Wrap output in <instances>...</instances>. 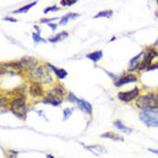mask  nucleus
<instances>
[{"label": "nucleus", "instance_id": "nucleus-1", "mask_svg": "<svg viewBox=\"0 0 158 158\" xmlns=\"http://www.w3.org/2000/svg\"><path fill=\"white\" fill-rule=\"evenodd\" d=\"M31 81H37L43 85H49L54 83L53 75L51 72V69L48 64H39L33 71L29 75Z\"/></svg>", "mask_w": 158, "mask_h": 158}, {"label": "nucleus", "instance_id": "nucleus-2", "mask_svg": "<svg viewBox=\"0 0 158 158\" xmlns=\"http://www.w3.org/2000/svg\"><path fill=\"white\" fill-rule=\"evenodd\" d=\"M135 107L143 110H158V93L150 92L140 95L135 100Z\"/></svg>", "mask_w": 158, "mask_h": 158}, {"label": "nucleus", "instance_id": "nucleus-3", "mask_svg": "<svg viewBox=\"0 0 158 158\" xmlns=\"http://www.w3.org/2000/svg\"><path fill=\"white\" fill-rule=\"evenodd\" d=\"M9 110L20 119L27 118V99L25 94H20L10 98V103H9Z\"/></svg>", "mask_w": 158, "mask_h": 158}, {"label": "nucleus", "instance_id": "nucleus-4", "mask_svg": "<svg viewBox=\"0 0 158 158\" xmlns=\"http://www.w3.org/2000/svg\"><path fill=\"white\" fill-rule=\"evenodd\" d=\"M139 119L148 127H158V110H143L139 114Z\"/></svg>", "mask_w": 158, "mask_h": 158}, {"label": "nucleus", "instance_id": "nucleus-5", "mask_svg": "<svg viewBox=\"0 0 158 158\" xmlns=\"http://www.w3.org/2000/svg\"><path fill=\"white\" fill-rule=\"evenodd\" d=\"M23 73V69L21 67L20 61L14 62H5L1 64V76L10 75V76H21Z\"/></svg>", "mask_w": 158, "mask_h": 158}, {"label": "nucleus", "instance_id": "nucleus-6", "mask_svg": "<svg viewBox=\"0 0 158 158\" xmlns=\"http://www.w3.org/2000/svg\"><path fill=\"white\" fill-rule=\"evenodd\" d=\"M41 102L44 104H51V106H54V107H60L63 102V96H61L57 92H55L52 88L51 91H48L46 93L45 98L41 100Z\"/></svg>", "mask_w": 158, "mask_h": 158}, {"label": "nucleus", "instance_id": "nucleus-7", "mask_svg": "<svg viewBox=\"0 0 158 158\" xmlns=\"http://www.w3.org/2000/svg\"><path fill=\"white\" fill-rule=\"evenodd\" d=\"M29 95L31 99H44L45 98V89H44L43 84L31 81L28 87Z\"/></svg>", "mask_w": 158, "mask_h": 158}, {"label": "nucleus", "instance_id": "nucleus-8", "mask_svg": "<svg viewBox=\"0 0 158 158\" xmlns=\"http://www.w3.org/2000/svg\"><path fill=\"white\" fill-rule=\"evenodd\" d=\"M20 63L22 69H23V71L29 72V73H31L39 65L38 60L35 59V57H31V56H24V57H22L20 60Z\"/></svg>", "mask_w": 158, "mask_h": 158}, {"label": "nucleus", "instance_id": "nucleus-9", "mask_svg": "<svg viewBox=\"0 0 158 158\" xmlns=\"http://www.w3.org/2000/svg\"><path fill=\"white\" fill-rule=\"evenodd\" d=\"M118 99L123 102H132L133 100H136L140 96V88L139 87H134L133 89L126 92H119L118 93Z\"/></svg>", "mask_w": 158, "mask_h": 158}, {"label": "nucleus", "instance_id": "nucleus-10", "mask_svg": "<svg viewBox=\"0 0 158 158\" xmlns=\"http://www.w3.org/2000/svg\"><path fill=\"white\" fill-rule=\"evenodd\" d=\"M138 81V77L133 73H127V75H123L120 76L117 80L115 81V86L116 87H122L124 85H127V84L131 83H136Z\"/></svg>", "mask_w": 158, "mask_h": 158}, {"label": "nucleus", "instance_id": "nucleus-11", "mask_svg": "<svg viewBox=\"0 0 158 158\" xmlns=\"http://www.w3.org/2000/svg\"><path fill=\"white\" fill-rule=\"evenodd\" d=\"M144 54H146V51H142V52H140L138 55H135L134 57L131 59L130 64H128V70H127L130 73H132V72H134V71H138V68H139V65H140V63H141V61H142Z\"/></svg>", "mask_w": 158, "mask_h": 158}, {"label": "nucleus", "instance_id": "nucleus-12", "mask_svg": "<svg viewBox=\"0 0 158 158\" xmlns=\"http://www.w3.org/2000/svg\"><path fill=\"white\" fill-rule=\"evenodd\" d=\"M77 106H78V108L83 111V112L87 114L88 116H92V114H93V107H92V104L88 102V101L80 99L79 102L77 103Z\"/></svg>", "mask_w": 158, "mask_h": 158}, {"label": "nucleus", "instance_id": "nucleus-13", "mask_svg": "<svg viewBox=\"0 0 158 158\" xmlns=\"http://www.w3.org/2000/svg\"><path fill=\"white\" fill-rule=\"evenodd\" d=\"M48 67H49V69H51L52 71L55 73V76L60 80L64 79L68 76V71L64 70V69H62V68H56L55 65H53V64H51V63H48Z\"/></svg>", "mask_w": 158, "mask_h": 158}, {"label": "nucleus", "instance_id": "nucleus-14", "mask_svg": "<svg viewBox=\"0 0 158 158\" xmlns=\"http://www.w3.org/2000/svg\"><path fill=\"white\" fill-rule=\"evenodd\" d=\"M79 16L80 15L77 14V13H68V14H64V15L60 19L59 25H65V24H68V22L70 20H76V19H78Z\"/></svg>", "mask_w": 158, "mask_h": 158}, {"label": "nucleus", "instance_id": "nucleus-15", "mask_svg": "<svg viewBox=\"0 0 158 158\" xmlns=\"http://www.w3.org/2000/svg\"><path fill=\"white\" fill-rule=\"evenodd\" d=\"M68 37H69V33H68V31H61L60 33L55 35V36L48 38V41H49V43H52V44H55V43H57V41L63 40L64 38H68Z\"/></svg>", "mask_w": 158, "mask_h": 158}, {"label": "nucleus", "instance_id": "nucleus-16", "mask_svg": "<svg viewBox=\"0 0 158 158\" xmlns=\"http://www.w3.org/2000/svg\"><path fill=\"white\" fill-rule=\"evenodd\" d=\"M114 126H115L118 131H120V132H123V133H126V134H130V133L133 132L132 128L127 127L126 125H124L120 120H115V122H114Z\"/></svg>", "mask_w": 158, "mask_h": 158}, {"label": "nucleus", "instance_id": "nucleus-17", "mask_svg": "<svg viewBox=\"0 0 158 158\" xmlns=\"http://www.w3.org/2000/svg\"><path fill=\"white\" fill-rule=\"evenodd\" d=\"M86 149H88L89 151H92L93 154L95 155H100V154H104V152H107L106 150V148L102 146H100V144H95V146H85Z\"/></svg>", "mask_w": 158, "mask_h": 158}, {"label": "nucleus", "instance_id": "nucleus-18", "mask_svg": "<svg viewBox=\"0 0 158 158\" xmlns=\"http://www.w3.org/2000/svg\"><path fill=\"white\" fill-rule=\"evenodd\" d=\"M102 56H103L102 51H95V52L89 53V54H87L86 57L87 59H89L91 61H93L94 63H96V62H99L100 60L102 59Z\"/></svg>", "mask_w": 158, "mask_h": 158}, {"label": "nucleus", "instance_id": "nucleus-19", "mask_svg": "<svg viewBox=\"0 0 158 158\" xmlns=\"http://www.w3.org/2000/svg\"><path fill=\"white\" fill-rule=\"evenodd\" d=\"M101 138L110 139V140H114V141H124V138H123V136L116 134V133H114V132H107V133H103V134H101Z\"/></svg>", "mask_w": 158, "mask_h": 158}, {"label": "nucleus", "instance_id": "nucleus-20", "mask_svg": "<svg viewBox=\"0 0 158 158\" xmlns=\"http://www.w3.org/2000/svg\"><path fill=\"white\" fill-rule=\"evenodd\" d=\"M38 4L37 1H33V2H30V4L25 5V6H23V7L19 8V9H16V10H14L13 12V14H24V13H28L29 9L30 8H32L33 6H36V5Z\"/></svg>", "mask_w": 158, "mask_h": 158}, {"label": "nucleus", "instance_id": "nucleus-21", "mask_svg": "<svg viewBox=\"0 0 158 158\" xmlns=\"http://www.w3.org/2000/svg\"><path fill=\"white\" fill-rule=\"evenodd\" d=\"M114 12L110 10V9H108V10H102V12L98 13L96 15H94V19H100V17H106V19H110L111 16H112Z\"/></svg>", "mask_w": 158, "mask_h": 158}, {"label": "nucleus", "instance_id": "nucleus-22", "mask_svg": "<svg viewBox=\"0 0 158 158\" xmlns=\"http://www.w3.org/2000/svg\"><path fill=\"white\" fill-rule=\"evenodd\" d=\"M53 89H54V91L55 92H57V93H59L60 95H61V96H64V95L65 94H68L67 93V89H65V87L63 86V85H62V84H56L55 86L53 87Z\"/></svg>", "mask_w": 158, "mask_h": 158}, {"label": "nucleus", "instance_id": "nucleus-23", "mask_svg": "<svg viewBox=\"0 0 158 158\" xmlns=\"http://www.w3.org/2000/svg\"><path fill=\"white\" fill-rule=\"evenodd\" d=\"M32 38H33V40H35V43H36V44H39V43L46 44L48 41V40L44 39L43 37L40 36V35H38L37 32H33V33H32Z\"/></svg>", "mask_w": 158, "mask_h": 158}, {"label": "nucleus", "instance_id": "nucleus-24", "mask_svg": "<svg viewBox=\"0 0 158 158\" xmlns=\"http://www.w3.org/2000/svg\"><path fill=\"white\" fill-rule=\"evenodd\" d=\"M67 100L69 101V102H71V103H78L80 99H78V98H77V95H75L73 93H71V92H68Z\"/></svg>", "mask_w": 158, "mask_h": 158}, {"label": "nucleus", "instance_id": "nucleus-25", "mask_svg": "<svg viewBox=\"0 0 158 158\" xmlns=\"http://www.w3.org/2000/svg\"><path fill=\"white\" fill-rule=\"evenodd\" d=\"M73 112V108H65L63 110V120H68Z\"/></svg>", "mask_w": 158, "mask_h": 158}, {"label": "nucleus", "instance_id": "nucleus-26", "mask_svg": "<svg viewBox=\"0 0 158 158\" xmlns=\"http://www.w3.org/2000/svg\"><path fill=\"white\" fill-rule=\"evenodd\" d=\"M60 4L62 7H70L73 4H77V0H61Z\"/></svg>", "mask_w": 158, "mask_h": 158}, {"label": "nucleus", "instance_id": "nucleus-27", "mask_svg": "<svg viewBox=\"0 0 158 158\" xmlns=\"http://www.w3.org/2000/svg\"><path fill=\"white\" fill-rule=\"evenodd\" d=\"M59 10V6H56V5H54V6H51V7H47L44 9V13L45 14H48L49 12H57Z\"/></svg>", "mask_w": 158, "mask_h": 158}, {"label": "nucleus", "instance_id": "nucleus-28", "mask_svg": "<svg viewBox=\"0 0 158 158\" xmlns=\"http://www.w3.org/2000/svg\"><path fill=\"white\" fill-rule=\"evenodd\" d=\"M55 20H59V19H57V17H52V19H41L39 22H40V23H47V24H49L52 21H55Z\"/></svg>", "mask_w": 158, "mask_h": 158}, {"label": "nucleus", "instance_id": "nucleus-29", "mask_svg": "<svg viewBox=\"0 0 158 158\" xmlns=\"http://www.w3.org/2000/svg\"><path fill=\"white\" fill-rule=\"evenodd\" d=\"M19 155V151H14V150H9L8 151V156L7 158H16Z\"/></svg>", "mask_w": 158, "mask_h": 158}, {"label": "nucleus", "instance_id": "nucleus-30", "mask_svg": "<svg viewBox=\"0 0 158 158\" xmlns=\"http://www.w3.org/2000/svg\"><path fill=\"white\" fill-rule=\"evenodd\" d=\"M103 70H104V69H103ZM104 72H106V73H107V75L109 76V77H110L111 79H114V80H115V81H116V80H117V79H118V78H117V77H116L115 75H112V73H111V72L107 71V70H104Z\"/></svg>", "mask_w": 158, "mask_h": 158}, {"label": "nucleus", "instance_id": "nucleus-31", "mask_svg": "<svg viewBox=\"0 0 158 158\" xmlns=\"http://www.w3.org/2000/svg\"><path fill=\"white\" fill-rule=\"evenodd\" d=\"M4 21H9V22H13V23L17 22V20H16V19H14V17H9V16H6V17L4 19Z\"/></svg>", "mask_w": 158, "mask_h": 158}, {"label": "nucleus", "instance_id": "nucleus-32", "mask_svg": "<svg viewBox=\"0 0 158 158\" xmlns=\"http://www.w3.org/2000/svg\"><path fill=\"white\" fill-rule=\"evenodd\" d=\"M48 27L53 30V31H56V29H57V24H52V23H49L48 24Z\"/></svg>", "mask_w": 158, "mask_h": 158}, {"label": "nucleus", "instance_id": "nucleus-33", "mask_svg": "<svg viewBox=\"0 0 158 158\" xmlns=\"http://www.w3.org/2000/svg\"><path fill=\"white\" fill-rule=\"evenodd\" d=\"M148 150L150 151V152H152V154H156V155H158V149H151V148H149Z\"/></svg>", "mask_w": 158, "mask_h": 158}, {"label": "nucleus", "instance_id": "nucleus-34", "mask_svg": "<svg viewBox=\"0 0 158 158\" xmlns=\"http://www.w3.org/2000/svg\"><path fill=\"white\" fill-rule=\"evenodd\" d=\"M33 28H35V30L37 31V33H38V35H40V32H41V30L39 29V27H38V25H35Z\"/></svg>", "mask_w": 158, "mask_h": 158}, {"label": "nucleus", "instance_id": "nucleus-35", "mask_svg": "<svg viewBox=\"0 0 158 158\" xmlns=\"http://www.w3.org/2000/svg\"><path fill=\"white\" fill-rule=\"evenodd\" d=\"M47 158H55L53 155H47Z\"/></svg>", "mask_w": 158, "mask_h": 158}, {"label": "nucleus", "instance_id": "nucleus-36", "mask_svg": "<svg viewBox=\"0 0 158 158\" xmlns=\"http://www.w3.org/2000/svg\"><path fill=\"white\" fill-rule=\"evenodd\" d=\"M155 47H158V39H157V41H156V43H155V45H154Z\"/></svg>", "mask_w": 158, "mask_h": 158}, {"label": "nucleus", "instance_id": "nucleus-37", "mask_svg": "<svg viewBox=\"0 0 158 158\" xmlns=\"http://www.w3.org/2000/svg\"><path fill=\"white\" fill-rule=\"evenodd\" d=\"M157 4H158V1H157ZM157 16H158V13H157Z\"/></svg>", "mask_w": 158, "mask_h": 158}]
</instances>
